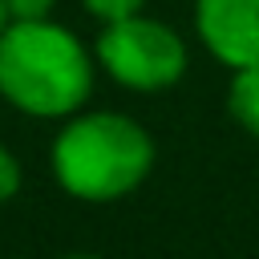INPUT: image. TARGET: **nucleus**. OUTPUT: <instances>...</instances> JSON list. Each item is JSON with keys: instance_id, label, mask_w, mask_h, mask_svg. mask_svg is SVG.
Returning <instances> with one entry per match:
<instances>
[{"instance_id": "nucleus-6", "label": "nucleus", "mask_w": 259, "mask_h": 259, "mask_svg": "<svg viewBox=\"0 0 259 259\" xmlns=\"http://www.w3.org/2000/svg\"><path fill=\"white\" fill-rule=\"evenodd\" d=\"M85 8H89L93 16H101L105 24H113V20L134 16V12L142 8V0H85Z\"/></svg>"}, {"instance_id": "nucleus-5", "label": "nucleus", "mask_w": 259, "mask_h": 259, "mask_svg": "<svg viewBox=\"0 0 259 259\" xmlns=\"http://www.w3.org/2000/svg\"><path fill=\"white\" fill-rule=\"evenodd\" d=\"M227 109H231V117H235L243 130L259 134V65L235 69L231 93H227Z\"/></svg>"}, {"instance_id": "nucleus-4", "label": "nucleus", "mask_w": 259, "mask_h": 259, "mask_svg": "<svg viewBox=\"0 0 259 259\" xmlns=\"http://www.w3.org/2000/svg\"><path fill=\"white\" fill-rule=\"evenodd\" d=\"M194 24L223 65H259V0H198Z\"/></svg>"}, {"instance_id": "nucleus-3", "label": "nucleus", "mask_w": 259, "mask_h": 259, "mask_svg": "<svg viewBox=\"0 0 259 259\" xmlns=\"http://www.w3.org/2000/svg\"><path fill=\"white\" fill-rule=\"evenodd\" d=\"M97 57L109 69V77H117L130 89H166L186 69V49L178 32L138 12L105 24L97 40Z\"/></svg>"}, {"instance_id": "nucleus-7", "label": "nucleus", "mask_w": 259, "mask_h": 259, "mask_svg": "<svg viewBox=\"0 0 259 259\" xmlns=\"http://www.w3.org/2000/svg\"><path fill=\"white\" fill-rule=\"evenodd\" d=\"M16 186H20V166H16V158L0 146V202H8V198L16 194Z\"/></svg>"}, {"instance_id": "nucleus-8", "label": "nucleus", "mask_w": 259, "mask_h": 259, "mask_svg": "<svg viewBox=\"0 0 259 259\" xmlns=\"http://www.w3.org/2000/svg\"><path fill=\"white\" fill-rule=\"evenodd\" d=\"M49 8H53V0H8L12 20H45Z\"/></svg>"}, {"instance_id": "nucleus-1", "label": "nucleus", "mask_w": 259, "mask_h": 259, "mask_svg": "<svg viewBox=\"0 0 259 259\" xmlns=\"http://www.w3.org/2000/svg\"><path fill=\"white\" fill-rule=\"evenodd\" d=\"M93 85V65L73 32L49 20H16L0 32V93L36 117L73 113Z\"/></svg>"}, {"instance_id": "nucleus-2", "label": "nucleus", "mask_w": 259, "mask_h": 259, "mask_svg": "<svg viewBox=\"0 0 259 259\" xmlns=\"http://www.w3.org/2000/svg\"><path fill=\"white\" fill-rule=\"evenodd\" d=\"M150 134L121 113H85L69 121L53 142L57 182L85 202H109L130 194L150 174Z\"/></svg>"}, {"instance_id": "nucleus-9", "label": "nucleus", "mask_w": 259, "mask_h": 259, "mask_svg": "<svg viewBox=\"0 0 259 259\" xmlns=\"http://www.w3.org/2000/svg\"><path fill=\"white\" fill-rule=\"evenodd\" d=\"M4 20H8V0H0V32H4V28H8V24H4Z\"/></svg>"}]
</instances>
